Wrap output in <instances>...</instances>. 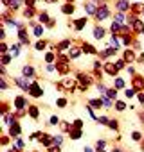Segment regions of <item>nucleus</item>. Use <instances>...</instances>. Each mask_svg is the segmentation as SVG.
<instances>
[{
    "mask_svg": "<svg viewBox=\"0 0 144 152\" xmlns=\"http://www.w3.org/2000/svg\"><path fill=\"white\" fill-rule=\"evenodd\" d=\"M7 132L11 134V138L15 140V138H20L22 136V127H20V124H18V120L13 124V125H9L7 127Z\"/></svg>",
    "mask_w": 144,
    "mask_h": 152,
    "instance_id": "obj_1",
    "label": "nucleus"
},
{
    "mask_svg": "<svg viewBox=\"0 0 144 152\" xmlns=\"http://www.w3.org/2000/svg\"><path fill=\"white\" fill-rule=\"evenodd\" d=\"M15 83L18 84V88H20V90H24V91H27V93H29V90H31V86H33V84L27 81V77H16V79H15Z\"/></svg>",
    "mask_w": 144,
    "mask_h": 152,
    "instance_id": "obj_2",
    "label": "nucleus"
},
{
    "mask_svg": "<svg viewBox=\"0 0 144 152\" xmlns=\"http://www.w3.org/2000/svg\"><path fill=\"white\" fill-rule=\"evenodd\" d=\"M83 129H78V127H72L70 131H68V138L70 140H74V141H78V140H81L83 138Z\"/></svg>",
    "mask_w": 144,
    "mask_h": 152,
    "instance_id": "obj_3",
    "label": "nucleus"
},
{
    "mask_svg": "<svg viewBox=\"0 0 144 152\" xmlns=\"http://www.w3.org/2000/svg\"><path fill=\"white\" fill-rule=\"evenodd\" d=\"M110 16V9L106 7V6H101V7H97V13H96V18L101 22V20H106Z\"/></svg>",
    "mask_w": 144,
    "mask_h": 152,
    "instance_id": "obj_4",
    "label": "nucleus"
},
{
    "mask_svg": "<svg viewBox=\"0 0 144 152\" xmlns=\"http://www.w3.org/2000/svg\"><path fill=\"white\" fill-rule=\"evenodd\" d=\"M29 95H31L33 99H40V97L43 95V90H42V86H38L36 83H33V86H31V90H29Z\"/></svg>",
    "mask_w": 144,
    "mask_h": 152,
    "instance_id": "obj_5",
    "label": "nucleus"
},
{
    "mask_svg": "<svg viewBox=\"0 0 144 152\" xmlns=\"http://www.w3.org/2000/svg\"><path fill=\"white\" fill-rule=\"evenodd\" d=\"M15 107H16V111H18V109H27V107H29L27 99H25V97H22V95H20V97H16V99H15Z\"/></svg>",
    "mask_w": 144,
    "mask_h": 152,
    "instance_id": "obj_6",
    "label": "nucleus"
},
{
    "mask_svg": "<svg viewBox=\"0 0 144 152\" xmlns=\"http://www.w3.org/2000/svg\"><path fill=\"white\" fill-rule=\"evenodd\" d=\"M24 148H25L24 140H22V138H15V140H13V147H11V150H13V152H22Z\"/></svg>",
    "mask_w": 144,
    "mask_h": 152,
    "instance_id": "obj_7",
    "label": "nucleus"
},
{
    "mask_svg": "<svg viewBox=\"0 0 144 152\" xmlns=\"http://www.w3.org/2000/svg\"><path fill=\"white\" fill-rule=\"evenodd\" d=\"M103 70L108 73V75H112V77H114V75H117L119 73V70H117V66H115V63L112 64V63H106L105 66H103Z\"/></svg>",
    "mask_w": 144,
    "mask_h": 152,
    "instance_id": "obj_8",
    "label": "nucleus"
},
{
    "mask_svg": "<svg viewBox=\"0 0 144 152\" xmlns=\"http://www.w3.org/2000/svg\"><path fill=\"white\" fill-rule=\"evenodd\" d=\"M27 115H29L33 120H38V118H40V107H38V106H29V107H27Z\"/></svg>",
    "mask_w": 144,
    "mask_h": 152,
    "instance_id": "obj_9",
    "label": "nucleus"
},
{
    "mask_svg": "<svg viewBox=\"0 0 144 152\" xmlns=\"http://www.w3.org/2000/svg\"><path fill=\"white\" fill-rule=\"evenodd\" d=\"M85 13H87V15H94V16H96L97 7H96V4L92 2V0H88V2L85 4Z\"/></svg>",
    "mask_w": 144,
    "mask_h": 152,
    "instance_id": "obj_10",
    "label": "nucleus"
},
{
    "mask_svg": "<svg viewBox=\"0 0 144 152\" xmlns=\"http://www.w3.org/2000/svg\"><path fill=\"white\" fill-rule=\"evenodd\" d=\"M9 141H13V138H11V134H9L7 131H4V132H2V138H0V145H2V147H7Z\"/></svg>",
    "mask_w": 144,
    "mask_h": 152,
    "instance_id": "obj_11",
    "label": "nucleus"
},
{
    "mask_svg": "<svg viewBox=\"0 0 144 152\" xmlns=\"http://www.w3.org/2000/svg\"><path fill=\"white\" fill-rule=\"evenodd\" d=\"M88 106L94 107V109H101L103 107V99H90L88 100Z\"/></svg>",
    "mask_w": 144,
    "mask_h": 152,
    "instance_id": "obj_12",
    "label": "nucleus"
},
{
    "mask_svg": "<svg viewBox=\"0 0 144 152\" xmlns=\"http://www.w3.org/2000/svg\"><path fill=\"white\" fill-rule=\"evenodd\" d=\"M101 99H103V107H106V109H112V107H114L115 100H112V99H110V97H106V95H103Z\"/></svg>",
    "mask_w": 144,
    "mask_h": 152,
    "instance_id": "obj_13",
    "label": "nucleus"
},
{
    "mask_svg": "<svg viewBox=\"0 0 144 152\" xmlns=\"http://www.w3.org/2000/svg\"><path fill=\"white\" fill-rule=\"evenodd\" d=\"M110 131H114V132H119V120H115V118H110V122H108V125H106Z\"/></svg>",
    "mask_w": 144,
    "mask_h": 152,
    "instance_id": "obj_14",
    "label": "nucleus"
},
{
    "mask_svg": "<svg viewBox=\"0 0 144 152\" xmlns=\"http://www.w3.org/2000/svg\"><path fill=\"white\" fill-rule=\"evenodd\" d=\"M131 27H133V31H135V32H142V34H144V23H142L140 20H133Z\"/></svg>",
    "mask_w": 144,
    "mask_h": 152,
    "instance_id": "obj_15",
    "label": "nucleus"
},
{
    "mask_svg": "<svg viewBox=\"0 0 144 152\" xmlns=\"http://www.w3.org/2000/svg\"><path fill=\"white\" fill-rule=\"evenodd\" d=\"M131 84H133V88L139 91V90L144 88V79H142V77H133V83H131Z\"/></svg>",
    "mask_w": 144,
    "mask_h": 152,
    "instance_id": "obj_16",
    "label": "nucleus"
},
{
    "mask_svg": "<svg viewBox=\"0 0 144 152\" xmlns=\"http://www.w3.org/2000/svg\"><path fill=\"white\" fill-rule=\"evenodd\" d=\"M22 75H24V77H33V75H34V68L25 64V66L22 68Z\"/></svg>",
    "mask_w": 144,
    "mask_h": 152,
    "instance_id": "obj_17",
    "label": "nucleus"
},
{
    "mask_svg": "<svg viewBox=\"0 0 144 152\" xmlns=\"http://www.w3.org/2000/svg\"><path fill=\"white\" fill-rule=\"evenodd\" d=\"M117 9L119 11H128L130 9V2H128V0H119V2H117Z\"/></svg>",
    "mask_w": 144,
    "mask_h": 152,
    "instance_id": "obj_18",
    "label": "nucleus"
},
{
    "mask_svg": "<svg viewBox=\"0 0 144 152\" xmlns=\"http://www.w3.org/2000/svg\"><path fill=\"white\" fill-rule=\"evenodd\" d=\"M79 54H81V48L70 47V50H68V56H70V59H78V57H79Z\"/></svg>",
    "mask_w": 144,
    "mask_h": 152,
    "instance_id": "obj_19",
    "label": "nucleus"
},
{
    "mask_svg": "<svg viewBox=\"0 0 144 152\" xmlns=\"http://www.w3.org/2000/svg\"><path fill=\"white\" fill-rule=\"evenodd\" d=\"M16 120H18V118H16L15 115H4V124H6L7 127H9V125H13Z\"/></svg>",
    "mask_w": 144,
    "mask_h": 152,
    "instance_id": "obj_20",
    "label": "nucleus"
},
{
    "mask_svg": "<svg viewBox=\"0 0 144 152\" xmlns=\"http://www.w3.org/2000/svg\"><path fill=\"white\" fill-rule=\"evenodd\" d=\"M59 129H61L63 134H68V131L72 129V124L70 122H59Z\"/></svg>",
    "mask_w": 144,
    "mask_h": 152,
    "instance_id": "obj_21",
    "label": "nucleus"
},
{
    "mask_svg": "<svg viewBox=\"0 0 144 152\" xmlns=\"http://www.w3.org/2000/svg\"><path fill=\"white\" fill-rule=\"evenodd\" d=\"M96 152H99V150H105L106 148V140H103V138H99L97 141H96Z\"/></svg>",
    "mask_w": 144,
    "mask_h": 152,
    "instance_id": "obj_22",
    "label": "nucleus"
},
{
    "mask_svg": "<svg viewBox=\"0 0 144 152\" xmlns=\"http://www.w3.org/2000/svg\"><path fill=\"white\" fill-rule=\"evenodd\" d=\"M114 22H117V23H121V25H122V23L126 22V15H124L122 11H119V13L114 16Z\"/></svg>",
    "mask_w": 144,
    "mask_h": 152,
    "instance_id": "obj_23",
    "label": "nucleus"
},
{
    "mask_svg": "<svg viewBox=\"0 0 144 152\" xmlns=\"http://www.w3.org/2000/svg\"><path fill=\"white\" fill-rule=\"evenodd\" d=\"M87 25V18H79V20H76L74 22V27H76V31H83V27Z\"/></svg>",
    "mask_w": 144,
    "mask_h": 152,
    "instance_id": "obj_24",
    "label": "nucleus"
},
{
    "mask_svg": "<svg viewBox=\"0 0 144 152\" xmlns=\"http://www.w3.org/2000/svg\"><path fill=\"white\" fill-rule=\"evenodd\" d=\"M94 38H96V39H101V38H105V29L97 25V27L94 29Z\"/></svg>",
    "mask_w": 144,
    "mask_h": 152,
    "instance_id": "obj_25",
    "label": "nucleus"
},
{
    "mask_svg": "<svg viewBox=\"0 0 144 152\" xmlns=\"http://www.w3.org/2000/svg\"><path fill=\"white\" fill-rule=\"evenodd\" d=\"M142 140H144V136H142L140 131H133V132H131V141L139 143V141H142Z\"/></svg>",
    "mask_w": 144,
    "mask_h": 152,
    "instance_id": "obj_26",
    "label": "nucleus"
},
{
    "mask_svg": "<svg viewBox=\"0 0 144 152\" xmlns=\"http://www.w3.org/2000/svg\"><path fill=\"white\" fill-rule=\"evenodd\" d=\"M114 107H115V111H119V113H122V111L126 109V102H122V100H115V104H114Z\"/></svg>",
    "mask_w": 144,
    "mask_h": 152,
    "instance_id": "obj_27",
    "label": "nucleus"
},
{
    "mask_svg": "<svg viewBox=\"0 0 144 152\" xmlns=\"http://www.w3.org/2000/svg\"><path fill=\"white\" fill-rule=\"evenodd\" d=\"M61 11H63L65 15H72V13H74V6H72V4L68 2V4H65V6L61 7Z\"/></svg>",
    "mask_w": 144,
    "mask_h": 152,
    "instance_id": "obj_28",
    "label": "nucleus"
},
{
    "mask_svg": "<svg viewBox=\"0 0 144 152\" xmlns=\"http://www.w3.org/2000/svg\"><path fill=\"white\" fill-rule=\"evenodd\" d=\"M106 97H110L112 100H117V88H108Z\"/></svg>",
    "mask_w": 144,
    "mask_h": 152,
    "instance_id": "obj_29",
    "label": "nucleus"
},
{
    "mask_svg": "<svg viewBox=\"0 0 144 152\" xmlns=\"http://www.w3.org/2000/svg\"><path fill=\"white\" fill-rule=\"evenodd\" d=\"M124 97H126V99L137 97V90H135V88H128V90H124Z\"/></svg>",
    "mask_w": 144,
    "mask_h": 152,
    "instance_id": "obj_30",
    "label": "nucleus"
},
{
    "mask_svg": "<svg viewBox=\"0 0 144 152\" xmlns=\"http://www.w3.org/2000/svg\"><path fill=\"white\" fill-rule=\"evenodd\" d=\"M38 20H40V23H49L50 20H49V13H40V16H38Z\"/></svg>",
    "mask_w": 144,
    "mask_h": 152,
    "instance_id": "obj_31",
    "label": "nucleus"
},
{
    "mask_svg": "<svg viewBox=\"0 0 144 152\" xmlns=\"http://www.w3.org/2000/svg\"><path fill=\"white\" fill-rule=\"evenodd\" d=\"M81 50H83V52H87V54H96V48H94L92 45H88V43H85V45L81 47Z\"/></svg>",
    "mask_w": 144,
    "mask_h": 152,
    "instance_id": "obj_32",
    "label": "nucleus"
},
{
    "mask_svg": "<svg viewBox=\"0 0 144 152\" xmlns=\"http://www.w3.org/2000/svg\"><path fill=\"white\" fill-rule=\"evenodd\" d=\"M122 59H124L126 63H131V61L135 59V57H133V52H131V50H126V52H124V56H122Z\"/></svg>",
    "mask_w": 144,
    "mask_h": 152,
    "instance_id": "obj_33",
    "label": "nucleus"
},
{
    "mask_svg": "<svg viewBox=\"0 0 144 152\" xmlns=\"http://www.w3.org/2000/svg\"><path fill=\"white\" fill-rule=\"evenodd\" d=\"M114 88H117V90H122V88H124V79L117 77V79L114 81Z\"/></svg>",
    "mask_w": 144,
    "mask_h": 152,
    "instance_id": "obj_34",
    "label": "nucleus"
},
{
    "mask_svg": "<svg viewBox=\"0 0 144 152\" xmlns=\"http://www.w3.org/2000/svg\"><path fill=\"white\" fill-rule=\"evenodd\" d=\"M63 140H65V138H63V132H61V134H54V145L61 147V145H63Z\"/></svg>",
    "mask_w": 144,
    "mask_h": 152,
    "instance_id": "obj_35",
    "label": "nucleus"
},
{
    "mask_svg": "<svg viewBox=\"0 0 144 152\" xmlns=\"http://www.w3.org/2000/svg\"><path fill=\"white\" fill-rule=\"evenodd\" d=\"M43 31H45V29H43V25H36V27H34V36H36V38H42Z\"/></svg>",
    "mask_w": 144,
    "mask_h": 152,
    "instance_id": "obj_36",
    "label": "nucleus"
},
{
    "mask_svg": "<svg viewBox=\"0 0 144 152\" xmlns=\"http://www.w3.org/2000/svg\"><path fill=\"white\" fill-rule=\"evenodd\" d=\"M18 54H20V43H16V45H13V47H11V56H13V57H16Z\"/></svg>",
    "mask_w": 144,
    "mask_h": 152,
    "instance_id": "obj_37",
    "label": "nucleus"
},
{
    "mask_svg": "<svg viewBox=\"0 0 144 152\" xmlns=\"http://www.w3.org/2000/svg\"><path fill=\"white\" fill-rule=\"evenodd\" d=\"M45 43H47V41H43V39H38V41H36V45H34V48H36V50H43V48L47 47Z\"/></svg>",
    "mask_w": 144,
    "mask_h": 152,
    "instance_id": "obj_38",
    "label": "nucleus"
},
{
    "mask_svg": "<svg viewBox=\"0 0 144 152\" xmlns=\"http://www.w3.org/2000/svg\"><path fill=\"white\" fill-rule=\"evenodd\" d=\"M68 47H70V41H68V39H63V41L58 45V48H59V50H67Z\"/></svg>",
    "mask_w": 144,
    "mask_h": 152,
    "instance_id": "obj_39",
    "label": "nucleus"
},
{
    "mask_svg": "<svg viewBox=\"0 0 144 152\" xmlns=\"http://www.w3.org/2000/svg\"><path fill=\"white\" fill-rule=\"evenodd\" d=\"M67 104H68V102H67V99H65V97H61V99H58V100H56V106H58V107H67Z\"/></svg>",
    "mask_w": 144,
    "mask_h": 152,
    "instance_id": "obj_40",
    "label": "nucleus"
},
{
    "mask_svg": "<svg viewBox=\"0 0 144 152\" xmlns=\"http://www.w3.org/2000/svg\"><path fill=\"white\" fill-rule=\"evenodd\" d=\"M49 125H59V118H58L56 115H52V116L49 118Z\"/></svg>",
    "mask_w": 144,
    "mask_h": 152,
    "instance_id": "obj_41",
    "label": "nucleus"
},
{
    "mask_svg": "<svg viewBox=\"0 0 144 152\" xmlns=\"http://www.w3.org/2000/svg\"><path fill=\"white\" fill-rule=\"evenodd\" d=\"M108 122H110V118H108L106 115L99 116V120H97V124H101V125H108Z\"/></svg>",
    "mask_w": 144,
    "mask_h": 152,
    "instance_id": "obj_42",
    "label": "nucleus"
},
{
    "mask_svg": "<svg viewBox=\"0 0 144 152\" xmlns=\"http://www.w3.org/2000/svg\"><path fill=\"white\" fill-rule=\"evenodd\" d=\"M72 127H78V129H83L85 127V124H83V120H74V122H72Z\"/></svg>",
    "mask_w": 144,
    "mask_h": 152,
    "instance_id": "obj_43",
    "label": "nucleus"
},
{
    "mask_svg": "<svg viewBox=\"0 0 144 152\" xmlns=\"http://www.w3.org/2000/svg\"><path fill=\"white\" fill-rule=\"evenodd\" d=\"M24 16H25V18H33V16H34V9H33V7H27L25 13H24Z\"/></svg>",
    "mask_w": 144,
    "mask_h": 152,
    "instance_id": "obj_44",
    "label": "nucleus"
},
{
    "mask_svg": "<svg viewBox=\"0 0 144 152\" xmlns=\"http://www.w3.org/2000/svg\"><path fill=\"white\" fill-rule=\"evenodd\" d=\"M96 88H97V91H99V93H101V95H106V91H108V88H106V86H105V84H97V86H96Z\"/></svg>",
    "mask_w": 144,
    "mask_h": 152,
    "instance_id": "obj_45",
    "label": "nucleus"
},
{
    "mask_svg": "<svg viewBox=\"0 0 144 152\" xmlns=\"http://www.w3.org/2000/svg\"><path fill=\"white\" fill-rule=\"evenodd\" d=\"M20 4H22V0H11V2H9L11 9H18V7H20Z\"/></svg>",
    "mask_w": 144,
    "mask_h": 152,
    "instance_id": "obj_46",
    "label": "nucleus"
},
{
    "mask_svg": "<svg viewBox=\"0 0 144 152\" xmlns=\"http://www.w3.org/2000/svg\"><path fill=\"white\" fill-rule=\"evenodd\" d=\"M11 57H13V56H7V54H2V64H9V63H11Z\"/></svg>",
    "mask_w": 144,
    "mask_h": 152,
    "instance_id": "obj_47",
    "label": "nucleus"
},
{
    "mask_svg": "<svg viewBox=\"0 0 144 152\" xmlns=\"http://www.w3.org/2000/svg\"><path fill=\"white\" fill-rule=\"evenodd\" d=\"M47 152H61V147H58V145H52L50 148H47Z\"/></svg>",
    "mask_w": 144,
    "mask_h": 152,
    "instance_id": "obj_48",
    "label": "nucleus"
},
{
    "mask_svg": "<svg viewBox=\"0 0 144 152\" xmlns=\"http://www.w3.org/2000/svg\"><path fill=\"white\" fill-rule=\"evenodd\" d=\"M137 102L144 106V93H137Z\"/></svg>",
    "mask_w": 144,
    "mask_h": 152,
    "instance_id": "obj_49",
    "label": "nucleus"
},
{
    "mask_svg": "<svg viewBox=\"0 0 144 152\" xmlns=\"http://www.w3.org/2000/svg\"><path fill=\"white\" fill-rule=\"evenodd\" d=\"M45 61H47V63H52V61H54V54H50V52H49V54L45 56Z\"/></svg>",
    "mask_w": 144,
    "mask_h": 152,
    "instance_id": "obj_50",
    "label": "nucleus"
},
{
    "mask_svg": "<svg viewBox=\"0 0 144 152\" xmlns=\"http://www.w3.org/2000/svg\"><path fill=\"white\" fill-rule=\"evenodd\" d=\"M124 63H126L124 59H122V61H117V63H115V66H117V70H122V68H124Z\"/></svg>",
    "mask_w": 144,
    "mask_h": 152,
    "instance_id": "obj_51",
    "label": "nucleus"
},
{
    "mask_svg": "<svg viewBox=\"0 0 144 152\" xmlns=\"http://www.w3.org/2000/svg\"><path fill=\"white\" fill-rule=\"evenodd\" d=\"M83 152H96V148H92V147L85 145V147H83Z\"/></svg>",
    "mask_w": 144,
    "mask_h": 152,
    "instance_id": "obj_52",
    "label": "nucleus"
},
{
    "mask_svg": "<svg viewBox=\"0 0 144 152\" xmlns=\"http://www.w3.org/2000/svg\"><path fill=\"white\" fill-rule=\"evenodd\" d=\"M110 152H126V150H124V148H121V147H114Z\"/></svg>",
    "mask_w": 144,
    "mask_h": 152,
    "instance_id": "obj_53",
    "label": "nucleus"
},
{
    "mask_svg": "<svg viewBox=\"0 0 144 152\" xmlns=\"http://www.w3.org/2000/svg\"><path fill=\"white\" fill-rule=\"evenodd\" d=\"M0 88H2V90H7V83H6V79H2V84H0Z\"/></svg>",
    "mask_w": 144,
    "mask_h": 152,
    "instance_id": "obj_54",
    "label": "nucleus"
},
{
    "mask_svg": "<svg viewBox=\"0 0 144 152\" xmlns=\"http://www.w3.org/2000/svg\"><path fill=\"white\" fill-rule=\"evenodd\" d=\"M0 48H2V54L7 52V45H6V43H2V47H0Z\"/></svg>",
    "mask_w": 144,
    "mask_h": 152,
    "instance_id": "obj_55",
    "label": "nucleus"
},
{
    "mask_svg": "<svg viewBox=\"0 0 144 152\" xmlns=\"http://www.w3.org/2000/svg\"><path fill=\"white\" fill-rule=\"evenodd\" d=\"M137 61H139V63H144V54H140V56L137 57Z\"/></svg>",
    "mask_w": 144,
    "mask_h": 152,
    "instance_id": "obj_56",
    "label": "nucleus"
},
{
    "mask_svg": "<svg viewBox=\"0 0 144 152\" xmlns=\"http://www.w3.org/2000/svg\"><path fill=\"white\" fill-rule=\"evenodd\" d=\"M139 120H140V122L144 124V113H139Z\"/></svg>",
    "mask_w": 144,
    "mask_h": 152,
    "instance_id": "obj_57",
    "label": "nucleus"
},
{
    "mask_svg": "<svg viewBox=\"0 0 144 152\" xmlns=\"http://www.w3.org/2000/svg\"><path fill=\"white\" fill-rule=\"evenodd\" d=\"M45 2H49V4H54V2H58V0H45Z\"/></svg>",
    "mask_w": 144,
    "mask_h": 152,
    "instance_id": "obj_58",
    "label": "nucleus"
},
{
    "mask_svg": "<svg viewBox=\"0 0 144 152\" xmlns=\"http://www.w3.org/2000/svg\"><path fill=\"white\" fill-rule=\"evenodd\" d=\"M140 143H142V145H140V148H142V152H144V140H142Z\"/></svg>",
    "mask_w": 144,
    "mask_h": 152,
    "instance_id": "obj_59",
    "label": "nucleus"
},
{
    "mask_svg": "<svg viewBox=\"0 0 144 152\" xmlns=\"http://www.w3.org/2000/svg\"><path fill=\"white\" fill-rule=\"evenodd\" d=\"M99 152H110V150H106V148H105V150H99Z\"/></svg>",
    "mask_w": 144,
    "mask_h": 152,
    "instance_id": "obj_60",
    "label": "nucleus"
},
{
    "mask_svg": "<svg viewBox=\"0 0 144 152\" xmlns=\"http://www.w3.org/2000/svg\"><path fill=\"white\" fill-rule=\"evenodd\" d=\"M33 152H40V150H33Z\"/></svg>",
    "mask_w": 144,
    "mask_h": 152,
    "instance_id": "obj_61",
    "label": "nucleus"
},
{
    "mask_svg": "<svg viewBox=\"0 0 144 152\" xmlns=\"http://www.w3.org/2000/svg\"><path fill=\"white\" fill-rule=\"evenodd\" d=\"M68 2H72V0H68Z\"/></svg>",
    "mask_w": 144,
    "mask_h": 152,
    "instance_id": "obj_62",
    "label": "nucleus"
},
{
    "mask_svg": "<svg viewBox=\"0 0 144 152\" xmlns=\"http://www.w3.org/2000/svg\"><path fill=\"white\" fill-rule=\"evenodd\" d=\"M142 13H144V9H142Z\"/></svg>",
    "mask_w": 144,
    "mask_h": 152,
    "instance_id": "obj_63",
    "label": "nucleus"
}]
</instances>
